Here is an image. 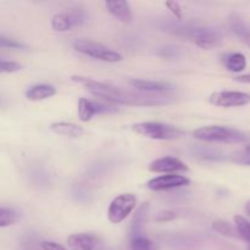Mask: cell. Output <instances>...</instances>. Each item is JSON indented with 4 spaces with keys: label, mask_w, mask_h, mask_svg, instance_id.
<instances>
[{
    "label": "cell",
    "mask_w": 250,
    "mask_h": 250,
    "mask_svg": "<svg viewBox=\"0 0 250 250\" xmlns=\"http://www.w3.org/2000/svg\"><path fill=\"white\" fill-rule=\"evenodd\" d=\"M71 81L83 85L92 95L98 99L112 105H127V106H164L173 103L172 97L165 94H149L137 90H124L106 82L92 80L84 76L73 75Z\"/></svg>",
    "instance_id": "1"
},
{
    "label": "cell",
    "mask_w": 250,
    "mask_h": 250,
    "mask_svg": "<svg viewBox=\"0 0 250 250\" xmlns=\"http://www.w3.org/2000/svg\"><path fill=\"white\" fill-rule=\"evenodd\" d=\"M193 137L208 143L243 144L249 142V137L238 129L225 126H205L195 129Z\"/></svg>",
    "instance_id": "2"
},
{
    "label": "cell",
    "mask_w": 250,
    "mask_h": 250,
    "mask_svg": "<svg viewBox=\"0 0 250 250\" xmlns=\"http://www.w3.org/2000/svg\"><path fill=\"white\" fill-rule=\"evenodd\" d=\"M136 133L155 141H176L185 136V131L180 127L163 122H138L132 126Z\"/></svg>",
    "instance_id": "3"
},
{
    "label": "cell",
    "mask_w": 250,
    "mask_h": 250,
    "mask_svg": "<svg viewBox=\"0 0 250 250\" xmlns=\"http://www.w3.org/2000/svg\"><path fill=\"white\" fill-rule=\"evenodd\" d=\"M175 33L190 39L199 48L207 49V50H210V49L219 45L222 39L221 33L219 31L212 28H207V27H176Z\"/></svg>",
    "instance_id": "4"
},
{
    "label": "cell",
    "mask_w": 250,
    "mask_h": 250,
    "mask_svg": "<svg viewBox=\"0 0 250 250\" xmlns=\"http://www.w3.org/2000/svg\"><path fill=\"white\" fill-rule=\"evenodd\" d=\"M73 49L78 53L83 54L89 58L97 59V60L104 61V62H120L124 60V56L117 51L111 50L107 46L103 44L97 43L93 41H87V39H77L73 42Z\"/></svg>",
    "instance_id": "5"
},
{
    "label": "cell",
    "mask_w": 250,
    "mask_h": 250,
    "mask_svg": "<svg viewBox=\"0 0 250 250\" xmlns=\"http://www.w3.org/2000/svg\"><path fill=\"white\" fill-rule=\"evenodd\" d=\"M137 208L136 195L131 193H124L117 195L110 203L109 210H107V219L111 224L119 225L127 219Z\"/></svg>",
    "instance_id": "6"
},
{
    "label": "cell",
    "mask_w": 250,
    "mask_h": 250,
    "mask_svg": "<svg viewBox=\"0 0 250 250\" xmlns=\"http://www.w3.org/2000/svg\"><path fill=\"white\" fill-rule=\"evenodd\" d=\"M209 103L217 107H239L250 104V94L236 90H222L210 94Z\"/></svg>",
    "instance_id": "7"
},
{
    "label": "cell",
    "mask_w": 250,
    "mask_h": 250,
    "mask_svg": "<svg viewBox=\"0 0 250 250\" xmlns=\"http://www.w3.org/2000/svg\"><path fill=\"white\" fill-rule=\"evenodd\" d=\"M190 180L186 176L178 175V173H171V175H164L154 177L146 183V187L150 190L161 192V190H170L175 188L189 186Z\"/></svg>",
    "instance_id": "8"
},
{
    "label": "cell",
    "mask_w": 250,
    "mask_h": 250,
    "mask_svg": "<svg viewBox=\"0 0 250 250\" xmlns=\"http://www.w3.org/2000/svg\"><path fill=\"white\" fill-rule=\"evenodd\" d=\"M149 171L154 173L171 175V173L177 172H187L189 171V168L180 159L172 158V156H164V158H159L151 161L149 165Z\"/></svg>",
    "instance_id": "9"
},
{
    "label": "cell",
    "mask_w": 250,
    "mask_h": 250,
    "mask_svg": "<svg viewBox=\"0 0 250 250\" xmlns=\"http://www.w3.org/2000/svg\"><path fill=\"white\" fill-rule=\"evenodd\" d=\"M70 250H103L104 244L98 236L92 233H75L67 238Z\"/></svg>",
    "instance_id": "10"
},
{
    "label": "cell",
    "mask_w": 250,
    "mask_h": 250,
    "mask_svg": "<svg viewBox=\"0 0 250 250\" xmlns=\"http://www.w3.org/2000/svg\"><path fill=\"white\" fill-rule=\"evenodd\" d=\"M129 84L138 92L149 93V94H165L175 88L171 83L161 82V81L131 80Z\"/></svg>",
    "instance_id": "11"
},
{
    "label": "cell",
    "mask_w": 250,
    "mask_h": 250,
    "mask_svg": "<svg viewBox=\"0 0 250 250\" xmlns=\"http://www.w3.org/2000/svg\"><path fill=\"white\" fill-rule=\"evenodd\" d=\"M105 6L107 11L122 23H131L133 21V14H132L131 5L128 1H125V0L106 1Z\"/></svg>",
    "instance_id": "12"
},
{
    "label": "cell",
    "mask_w": 250,
    "mask_h": 250,
    "mask_svg": "<svg viewBox=\"0 0 250 250\" xmlns=\"http://www.w3.org/2000/svg\"><path fill=\"white\" fill-rule=\"evenodd\" d=\"M53 133L59 134V136L68 137V138H80L84 133V129L76 124L71 122H53L49 126Z\"/></svg>",
    "instance_id": "13"
},
{
    "label": "cell",
    "mask_w": 250,
    "mask_h": 250,
    "mask_svg": "<svg viewBox=\"0 0 250 250\" xmlns=\"http://www.w3.org/2000/svg\"><path fill=\"white\" fill-rule=\"evenodd\" d=\"M56 94V89L51 84H36L26 90V98L29 102H42Z\"/></svg>",
    "instance_id": "14"
},
{
    "label": "cell",
    "mask_w": 250,
    "mask_h": 250,
    "mask_svg": "<svg viewBox=\"0 0 250 250\" xmlns=\"http://www.w3.org/2000/svg\"><path fill=\"white\" fill-rule=\"evenodd\" d=\"M229 27L237 37H239L250 46V28L241 16H238L237 14H232L229 17Z\"/></svg>",
    "instance_id": "15"
},
{
    "label": "cell",
    "mask_w": 250,
    "mask_h": 250,
    "mask_svg": "<svg viewBox=\"0 0 250 250\" xmlns=\"http://www.w3.org/2000/svg\"><path fill=\"white\" fill-rule=\"evenodd\" d=\"M192 154L198 159H202V160H208V161H222L226 159L222 151L217 150V149L208 148V146H194L192 148Z\"/></svg>",
    "instance_id": "16"
},
{
    "label": "cell",
    "mask_w": 250,
    "mask_h": 250,
    "mask_svg": "<svg viewBox=\"0 0 250 250\" xmlns=\"http://www.w3.org/2000/svg\"><path fill=\"white\" fill-rule=\"evenodd\" d=\"M51 27L56 32H67L76 27V23L71 12H63L54 15L51 19Z\"/></svg>",
    "instance_id": "17"
},
{
    "label": "cell",
    "mask_w": 250,
    "mask_h": 250,
    "mask_svg": "<svg viewBox=\"0 0 250 250\" xmlns=\"http://www.w3.org/2000/svg\"><path fill=\"white\" fill-rule=\"evenodd\" d=\"M148 209H149L148 203H143V204L137 209L131 224V237L138 236V234H143L142 233V231H143V226L146 219V214H148Z\"/></svg>",
    "instance_id": "18"
},
{
    "label": "cell",
    "mask_w": 250,
    "mask_h": 250,
    "mask_svg": "<svg viewBox=\"0 0 250 250\" xmlns=\"http://www.w3.org/2000/svg\"><path fill=\"white\" fill-rule=\"evenodd\" d=\"M98 114L97 102H92L85 98L78 100V117L82 122H88Z\"/></svg>",
    "instance_id": "19"
},
{
    "label": "cell",
    "mask_w": 250,
    "mask_h": 250,
    "mask_svg": "<svg viewBox=\"0 0 250 250\" xmlns=\"http://www.w3.org/2000/svg\"><path fill=\"white\" fill-rule=\"evenodd\" d=\"M224 62L229 72H242L247 67V58L242 53L229 54Z\"/></svg>",
    "instance_id": "20"
},
{
    "label": "cell",
    "mask_w": 250,
    "mask_h": 250,
    "mask_svg": "<svg viewBox=\"0 0 250 250\" xmlns=\"http://www.w3.org/2000/svg\"><path fill=\"white\" fill-rule=\"evenodd\" d=\"M234 225H236L237 234L248 243L250 250V222L246 217L241 216V215H236L234 216Z\"/></svg>",
    "instance_id": "21"
},
{
    "label": "cell",
    "mask_w": 250,
    "mask_h": 250,
    "mask_svg": "<svg viewBox=\"0 0 250 250\" xmlns=\"http://www.w3.org/2000/svg\"><path fill=\"white\" fill-rule=\"evenodd\" d=\"M20 220V214L11 208L1 207L0 209V227L12 226Z\"/></svg>",
    "instance_id": "22"
},
{
    "label": "cell",
    "mask_w": 250,
    "mask_h": 250,
    "mask_svg": "<svg viewBox=\"0 0 250 250\" xmlns=\"http://www.w3.org/2000/svg\"><path fill=\"white\" fill-rule=\"evenodd\" d=\"M131 250H155L153 242L144 234L131 237Z\"/></svg>",
    "instance_id": "23"
},
{
    "label": "cell",
    "mask_w": 250,
    "mask_h": 250,
    "mask_svg": "<svg viewBox=\"0 0 250 250\" xmlns=\"http://www.w3.org/2000/svg\"><path fill=\"white\" fill-rule=\"evenodd\" d=\"M212 229L216 231L217 233L222 234V236H226V237H236V232L237 229L234 231L233 227L226 221H222V220H219V221H215L212 224Z\"/></svg>",
    "instance_id": "24"
},
{
    "label": "cell",
    "mask_w": 250,
    "mask_h": 250,
    "mask_svg": "<svg viewBox=\"0 0 250 250\" xmlns=\"http://www.w3.org/2000/svg\"><path fill=\"white\" fill-rule=\"evenodd\" d=\"M232 161L238 165L250 166V146L234 153L232 156Z\"/></svg>",
    "instance_id": "25"
},
{
    "label": "cell",
    "mask_w": 250,
    "mask_h": 250,
    "mask_svg": "<svg viewBox=\"0 0 250 250\" xmlns=\"http://www.w3.org/2000/svg\"><path fill=\"white\" fill-rule=\"evenodd\" d=\"M0 46H1V48L19 49V50H26V49H28V46L24 45L21 42L12 38H6L5 36H0Z\"/></svg>",
    "instance_id": "26"
},
{
    "label": "cell",
    "mask_w": 250,
    "mask_h": 250,
    "mask_svg": "<svg viewBox=\"0 0 250 250\" xmlns=\"http://www.w3.org/2000/svg\"><path fill=\"white\" fill-rule=\"evenodd\" d=\"M22 63L17 62V61H12V60H1L0 62V71L2 73H12V72H17V71L22 70Z\"/></svg>",
    "instance_id": "27"
},
{
    "label": "cell",
    "mask_w": 250,
    "mask_h": 250,
    "mask_svg": "<svg viewBox=\"0 0 250 250\" xmlns=\"http://www.w3.org/2000/svg\"><path fill=\"white\" fill-rule=\"evenodd\" d=\"M178 53H180V49L175 45H164L159 49L158 54L163 58L166 59H173V58H177Z\"/></svg>",
    "instance_id": "28"
},
{
    "label": "cell",
    "mask_w": 250,
    "mask_h": 250,
    "mask_svg": "<svg viewBox=\"0 0 250 250\" xmlns=\"http://www.w3.org/2000/svg\"><path fill=\"white\" fill-rule=\"evenodd\" d=\"M165 6L167 7L168 11L173 15L176 20H182L183 14H182V7H181L180 2L177 1H166Z\"/></svg>",
    "instance_id": "29"
},
{
    "label": "cell",
    "mask_w": 250,
    "mask_h": 250,
    "mask_svg": "<svg viewBox=\"0 0 250 250\" xmlns=\"http://www.w3.org/2000/svg\"><path fill=\"white\" fill-rule=\"evenodd\" d=\"M177 215L173 211H161L156 215L155 220L159 222H166V221H172V220L176 219Z\"/></svg>",
    "instance_id": "30"
},
{
    "label": "cell",
    "mask_w": 250,
    "mask_h": 250,
    "mask_svg": "<svg viewBox=\"0 0 250 250\" xmlns=\"http://www.w3.org/2000/svg\"><path fill=\"white\" fill-rule=\"evenodd\" d=\"M41 247L43 250H68L61 244L55 243V242H42Z\"/></svg>",
    "instance_id": "31"
},
{
    "label": "cell",
    "mask_w": 250,
    "mask_h": 250,
    "mask_svg": "<svg viewBox=\"0 0 250 250\" xmlns=\"http://www.w3.org/2000/svg\"><path fill=\"white\" fill-rule=\"evenodd\" d=\"M234 81L241 83H250V73L249 75H243V76H238V77L234 78Z\"/></svg>",
    "instance_id": "32"
},
{
    "label": "cell",
    "mask_w": 250,
    "mask_h": 250,
    "mask_svg": "<svg viewBox=\"0 0 250 250\" xmlns=\"http://www.w3.org/2000/svg\"><path fill=\"white\" fill-rule=\"evenodd\" d=\"M246 210H247V212H248V214L250 215V200L248 203H247V205H246Z\"/></svg>",
    "instance_id": "33"
}]
</instances>
